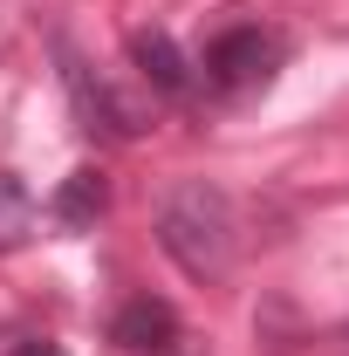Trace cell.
Instances as JSON below:
<instances>
[{"label": "cell", "mask_w": 349, "mask_h": 356, "mask_svg": "<svg viewBox=\"0 0 349 356\" xmlns=\"http://www.w3.org/2000/svg\"><path fill=\"white\" fill-rule=\"evenodd\" d=\"M158 247L178 261V274H192V281H219L226 267H233V206H226V192L206 185V178H192V185H178L172 199H165V213H158Z\"/></svg>", "instance_id": "6da1fadb"}, {"label": "cell", "mask_w": 349, "mask_h": 356, "mask_svg": "<svg viewBox=\"0 0 349 356\" xmlns=\"http://www.w3.org/2000/svg\"><path fill=\"white\" fill-rule=\"evenodd\" d=\"M274 69H281V42L267 28H226L206 42V62H199L213 96H254L274 83Z\"/></svg>", "instance_id": "7a4b0ae2"}, {"label": "cell", "mask_w": 349, "mask_h": 356, "mask_svg": "<svg viewBox=\"0 0 349 356\" xmlns=\"http://www.w3.org/2000/svg\"><path fill=\"white\" fill-rule=\"evenodd\" d=\"M110 336H117L124 350H137V356H165L178 343V315H172V302H158V295H137V302L117 309Z\"/></svg>", "instance_id": "3957f363"}, {"label": "cell", "mask_w": 349, "mask_h": 356, "mask_svg": "<svg viewBox=\"0 0 349 356\" xmlns=\"http://www.w3.org/2000/svg\"><path fill=\"white\" fill-rule=\"evenodd\" d=\"M131 62H137V76L158 89V96H185V89H192V62L178 55V42L165 28H137L131 35Z\"/></svg>", "instance_id": "277c9868"}, {"label": "cell", "mask_w": 349, "mask_h": 356, "mask_svg": "<svg viewBox=\"0 0 349 356\" xmlns=\"http://www.w3.org/2000/svg\"><path fill=\"white\" fill-rule=\"evenodd\" d=\"M103 206H110V178L96 172V165H76V172L62 178V192L48 199V213H55L62 226H96Z\"/></svg>", "instance_id": "5b68a950"}, {"label": "cell", "mask_w": 349, "mask_h": 356, "mask_svg": "<svg viewBox=\"0 0 349 356\" xmlns=\"http://www.w3.org/2000/svg\"><path fill=\"white\" fill-rule=\"evenodd\" d=\"M28 213H35V206H28V192H21L14 178L0 172V240H21V226H28Z\"/></svg>", "instance_id": "8992f818"}, {"label": "cell", "mask_w": 349, "mask_h": 356, "mask_svg": "<svg viewBox=\"0 0 349 356\" xmlns=\"http://www.w3.org/2000/svg\"><path fill=\"white\" fill-rule=\"evenodd\" d=\"M7 356H69V350H62V343H48V336H21Z\"/></svg>", "instance_id": "52a82bcc"}]
</instances>
